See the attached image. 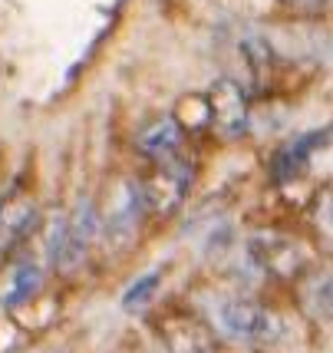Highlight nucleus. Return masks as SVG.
<instances>
[{
  "label": "nucleus",
  "mask_w": 333,
  "mask_h": 353,
  "mask_svg": "<svg viewBox=\"0 0 333 353\" xmlns=\"http://www.w3.org/2000/svg\"><path fill=\"white\" fill-rule=\"evenodd\" d=\"M92 228H96V218H92V208H79L76 218L63 228V241H60V251L53 254L60 264H79L86 248H90V238H92Z\"/></svg>",
  "instance_id": "9"
},
{
  "label": "nucleus",
  "mask_w": 333,
  "mask_h": 353,
  "mask_svg": "<svg viewBox=\"0 0 333 353\" xmlns=\"http://www.w3.org/2000/svg\"><path fill=\"white\" fill-rule=\"evenodd\" d=\"M241 53H244V63H248V73H251V83L254 90H264L268 79H271V70H274V53L271 46L264 43L261 37H248L241 43Z\"/></svg>",
  "instance_id": "10"
},
{
  "label": "nucleus",
  "mask_w": 333,
  "mask_h": 353,
  "mask_svg": "<svg viewBox=\"0 0 333 353\" xmlns=\"http://www.w3.org/2000/svg\"><path fill=\"white\" fill-rule=\"evenodd\" d=\"M218 323L231 340H244V343H268L281 334L277 314L258 304V301H248V297L225 301L218 307Z\"/></svg>",
  "instance_id": "2"
},
{
  "label": "nucleus",
  "mask_w": 333,
  "mask_h": 353,
  "mask_svg": "<svg viewBox=\"0 0 333 353\" xmlns=\"http://www.w3.org/2000/svg\"><path fill=\"white\" fill-rule=\"evenodd\" d=\"M284 7H287L290 14L297 17H320L323 10H327V3L330 0H281Z\"/></svg>",
  "instance_id": "13"
},
{
  "label": "nucleus",
  "mask_w": 333,
  "mask_h": 353,
  "mask_svg": "<svg viewBox=\"0 0 333 353\" xmlns=\"http://www.w3.org/2000/svg\"><path fill=\"white\" fill-rule=\"evenodd\" d=\"M192 179H195V169L185 155L152 162V172L142 179V188H139L145 212L155 218H168L172 212H179L188 188H192Z\"/></svg>",
  "instance_id": "1"
},
{
  "label": "nucleus",
  "mask_w": 333,
  "mask_h": 353,
  "mask_svg": "<svg viewBox=\"0 0 333 353\" xmlns=\"http://www.w3.org/2000/svg\"><path fill=\"white\" fill-rule=\"evenodd\" d=\"M33 225H37V201H33V195L23 192V188H10L0 199V264L7 261L10 251L30 234Z\"/></svg>",
  "instance_id": "5"
},
{
  "label": "nucleus",
  "mask_w": 333,
  "mask_h": 353,
  "mask_svg": "<svg viewBox=\"0 0 333 353\" xmlns=\"http://www.w3.org/2000/svg\"><path fill=\"white\" fill-rule=\"evenodd\" d=\"M40 288V271L33 268V264H23L14 277V291L7 294V304H20V301H27L33 291Z\"/></svg>",
  "instance_id": "11"
},
{
  "label": "nucleus",
  "mask_w": 333,
  "mask_h": 353,
  "mask_svg": "<svg viewBox=\"0 0 333 353\" xmlns=\"http://www.w3.org/2000/svg\"><path fill=\"white\" fill-rule=\"evenodd\" d=\"M327 136H330V129H320V132H310V136H301V139H294V142H287L281 152L274 155V165H271L274 182L284 185V182L301 179L303 169H307V162H310L314 152L327 142Z\"/></svg>",
  "instance_id": "7"
},
{
  "label": "nucleus",
  "mask_w": 333,
  "mask_h": 353,
  "mask_svg": "<svg viewBox=\"0 0 333 353\" xmlns=\"http://www.w3.org/2000/svg\"><path fill=\"white\" fill-rule=\"evenodd\" d=\"M159 337L168 353H218L212 327L192 310H168L159 321Z\"/></svg>",
  "instance_id": "4"
},
{
  "label": "nucleus",
  "mask_w": 333,
  "mask_h": 353,
  "mask_svg": "<svg viewBox=\"0 0 333 353\" xmlns=\"http://www.w3.org/2000/svg\"><path fill=\"white\" fill-rule=\"evenodd\" d=\"M254 261L268 271V274H277V277H294L303 271L307 264V254L297 241L290 238H281V234H261L254 241Z\"/></svg>",
  "instance_id": "6"
},
{
  "label": "nucleus",
  "mask_w": 333,
  "mask_h": 353,
  "mask_svg": "<svg viewBox=\"0 0 333 353\" xmlns=\"http://www.w3.org/2000/svg\"><path fill=\"white\" fill-rule=\"evenodd\" d=\"M208 123L221 139H238L248 129V92L238 79H218L205 96Z\"/></svg>",
  "instance_id": "3"
},
{
  "label": "nucleus",
  "mask_w": 333,
  "mask_h": 353,
  "mask_svg": "<svg viewBox=\"0 0 333 353\" xmlns=\"http://www.w3.org/2000/svg\"><path fill=\"white\" fill-rule=\"evenodd\" d=\"M182 145L185 132L175 119H159L149 129H142V136H139V152L149 162H165V159H175V155H185Z\"/></svg>",
  "instance_id": "8"
},
{
  "label": "nucleus",
  "mask_w": 333,
  "mask_h": 353,
  "mask_svg": "<svg viewBox=\"0 0 333 353\" xmlns=\"http://www.w3.org/2000/svg\"><path fill=\"white\" fill-rule=\"evenodd\" d=\"M155 284H159V274L142 277V281H139V288H132V291L125 294V301H122V304H125L129 310L136 307V304H145V301H149V294L155 291Z\"/></svg>",
  "instance_id": "12"
}]
</instances>
